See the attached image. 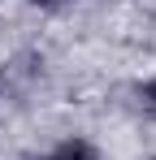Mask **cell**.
Here are the masks:
<instances>
[{
  "instance_id": "6da1fadb",
  "label": "cell",
  "mask_w": 156,
  "mask_h": 160,
  "mask_svg": "<svg viewBox=\"0 0 156 160\" xmlns=\"http://www.w3.org/2000/svg\"><path fill=\"white\" fill-rule=\"evenodd\" d=\"M48 160H100V152H96L87 138H65V143H56V147H52Z\"/></svg>"
},
{
  "instance_id": "7a4b0ae2",
  "label": "cell",
  "mask_w": 156,
  "mask_h": 160,
  "mask_svg": "<svg viewBox=\"0 0 156 160\" xmlns=\"http://www.w3.org/2000/svg\"><path fill=\"white\" fill-rule=\"evenodd\" d=\"M139 108H143V112H148V117L156 121V78L139 87Z\"/></svg>"
},
{
  "instance_id": "3957f363",
  "label": "cell",
  "mask_w": 156,
  "mask_h": 160,
  "mask_svg": "<svg viewBox=\"0 0 156 160\" xmlns=\"http://www.w3.org/2000/svg\"><path fill=\"white\" fill-rule=\"evenodd\" d=\"M44 4H61V0H44Z\"/></svg>"
}]
</instances>
